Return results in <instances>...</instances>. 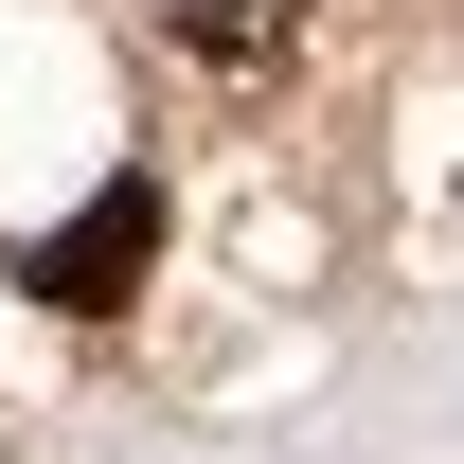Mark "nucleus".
<instances>
[{
	"mask_svg": "<svg viewBox=\"0 0 464 464\" xmlns=\"http://www.w3.org/2000/svg\"><path fill=\"white\" fill-rule=\"evenodd\" d=\"M143 250H161V179H108L54 250H18V286H36V304H125V286H143Z\"/></svg>",
	"mask_w": 464,
	"mask_h": 464,
	"instance_id": "nucleus-1",
	"label": "nucleus"
},
{
	"mask_svg": "<svg viewBox=\"0 0 464 464\" xmlns=\"http://www.w3.org/2000/svg\"><path fill=\"white\" fill-rule=\"evenodd\" d=\"M161 36H179V54H215V72H268V54L304 36V0H161Z\"/></svg>",
	"mask_w": 464,
	"mask_h": 464,
	"instance_id": "nucleus-2",
	"label": "nucleus"
}]
</instances>
